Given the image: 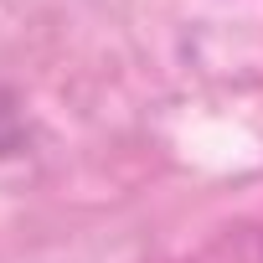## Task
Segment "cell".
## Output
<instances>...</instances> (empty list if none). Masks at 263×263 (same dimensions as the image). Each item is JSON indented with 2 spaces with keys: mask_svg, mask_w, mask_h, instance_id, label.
<instances>
[{
  "mask_svg": "<svg viewBox=\"0 0 263 263\" xmlns=\"http://www.w3.org/2000/svg\"><path fill=\"white\" fill-rule=\"evenodd\" d=\"M21 135H26V124H21V108H16L11 88L0 83V155H11V150L21 145Z\"/></svg>",
  "mask_w": 263,
  "mask_h": 263,
  "instance_id": "obj_1",
  "label": "cell"
}]
</instances>
